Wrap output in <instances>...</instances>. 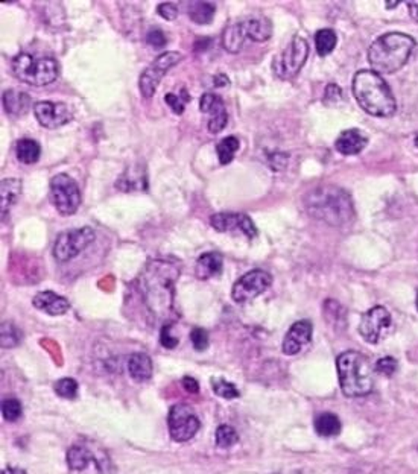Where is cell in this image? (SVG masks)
Segmentation results:
<instances>
[{"label":"cell","instance_id":"obj_1","mask_svg":"<svg viewBox=\"0 0 418 474\" xmlns=\"http://www.w3.org/2000/svg\"><path fill=\"white\" fill-rule=\"evenodd\" d=\"M182 274V263L174 259H152L138 279L142 297L151 312L161 320L168 318L174 302V284Z\"/></svg>","mask_w":418,"mask_h":474},{"label":"cell","instance_id":"obj_2","mask_svg":"<svg viewBox=\"0 0 418 474\" xmlns=\"http://www.w3.org/2000/svg\"><path fill=\"white\" fill-rule=\"evenodd\" d=\"M305 206L310 216L332 227H342L355 218L351 196L338 186L315 187L306 195Z\"/></svg>","mask_w":418,"mask_h":474},{"label":"cell","instance_id":"obj_3","mask_svg":"<svg viewBox=\"0 0 418 474\" xmlns=\"http://www.w3.org/2000/svg\"><path fill=\"white\" fill-rule=\"evenodd\" d=\"M353 95L365 113L374 117H389L397 104L389 85L374 70H359L353 78Z\"/></svg>","mask_w":418,"mask_h":474},{"label":"cell","instance_id":"obj_4","mask_svg":"<svg viewBox=\"0 0 418 474\" xmlns=\"http://www.w3.org/2000/svg\"><path fill=\"white\" fill-rule=\"evenodd\" d=\"M415 47L412 37L401 32H389L376 38L368 49V61L376 73H396L408 63Z\"/></svg>","mask_w":418,"mask_h":474},{"label":"cell","instance_id":"obj_5","mask_svg":"<svg viewBox=\"0 0 418 474\" xmlns=\"http://www.w3.org/2000/svg\"><path fill=\"white\" fill-rule=\"evenodd\" d=\"M336 368L344 395L364 397L373 391V371L364 354L353 350L346 351L336 359Z\"/></svg>","mask_w":418,"mask_h":474},{"label":"cell","instance_id":"obj_6","mask_svg":"<svg viewBox=\"0 0 418 474\" xmlns=\"http://www.w3.org/2000/svg\"><path fill=\"white\" fill-rule=\"evenodd\" d=\"M14 76L22 83L45 87L52 84L60 75V65L49 56H34L31 54H19L11 63Z\"/></svg>","mask_w":418,"mask_h":474},{"label":"cell","instance_id":"obj_7","mask_svg":"<svg viewBox=\"0 0 418 474\" xmlns=\"http://www.w3.org/2000/svg\"><path fill=\"white\" fill-rule=\"evenodd\" d=\"M309 56V44L303 37L295 35L284 51L275 56L273 70L280 79H292L300 73Z\"/></svg>","mask_w":418,"mask_h":474},{"label":"cell","instance_id":"obj_8","mask_svg":"<svg viewBox=\"0 0 418 474\" xmlns=\"http://www.w3.org/2000/svg\"><path fill=\"white\" fill-rule=\"evenodd\" d=\"M49 196L54 207L63 216H70L77 213L81 206V190L75 179L67 174H58L51 179Z\"/></svg>","mask_w":418,"mask_h":474},{"label":"cell","instance_id":"obj_9","mask_svg":"<svg viewBox=\"0 0 418 474\" xmlns=\"http://www.w3.org/2000/svg\"><path fill=\"white\" fill-rule=\"evenodd\" d=\"M95 239V230L90 227L63 231L61 234H58L54 243V257L61 261V263H65V261L75 259L79 252H83L87 247H90Z\"/></svg>","mask_w":418,"mask_h":474},{"label":"cell","instance_id":"obj_10","mask_svg":"<svg viewBox=\"0 0 418 474\" xmlns=\"http://www.w3.org/2000/svg\"><path fill=\"white\" fill-rule=\"evenodd\" d=\"M183 60V55L179 52H165L159 55L147 67L143 70V73L138 78V88L145 99H151V97L157 92V87L161 83V79L165 78L166 73Z\"/></svg>","mask_w":418,"mask_h":474},{"label":"cell","instance_id":"obj_11","mask_svg":"<svg viewBox=\"0 0 418 474\" xmlns=\"http://www.w3.org/2000/svg\"><path fill=\"white\" fill-rule=\"evenodd\" d=\"M168 426L170 438L177 443H186L200 430V420L195 411L187 404H175L168 415Z\"/></svg>","mask_w":418,"mask_h":474},{"label":"cell","instance_id":"obj_12","mask_svg":"<svg viewBox=\"0 0 418 474\" xmlns=\"http://www.w3.org/2000/svg\"><path fill=\"white\" fill-rule=\"evenodd\" d=\"M271 283L273 277L266 271L254 269V271L242 275L241 279L233 284L232 297L236 302H239V304H245V302H250L254 298L262 295V293L271 286Z\"/></svg>","mask_w":418,"mask_h":474},{"label":"cell","instance_id":"obj_13","mask_svg":"<svg viewBox=\"0 0 418 474\" xmlns=\"http://www.w3.org/2000/svg\"><path fill=\"white\" fill-rule=\"evenodd\" d=\"M391 327V315L385 307L376 306L362 315L359 324V333L367 342L377 344L383 333Z\"/></svg>","mask_w":418,"mask_h":474},{"label":"cell","instance_id":"obj_14","mask_svg":"<svg viewBox=\"0 0 418 474\" xmlns=\"http://www.w3.org/2000/svg\"><path fill=\"white\" fill-rule=\"evenodd\" d=\"M34 114L38 124L47 129H56L67 125L73 119V114L67 105L63 102L42 101L34 105Z\"/></svg>","mask_w":418,"mask_h":474},{"label":"cell","instance_id":"obj_15","mask_svg":"<svg viewBox=\"0 0 418 474\" xmlns=\"http://www.w3.org/2000/svg\"><path fill=\"white\" fill-rule=\"evenodd\" d=\"M210 225L219 233H241L248 239L257 236L256 225L243 213H216L210 218Z\"/></svg>","mask_w":418,"mask_h":474},{"label":"cell","instance_id":"obj_16","mask_svg":"<svg viewBox=\"0 0 418 474\" xmlns=\"http://www.w3.org/2000/svg\"><path fill=\"white\" fill-rule=\"evenodd\" d=\"M200 108L210 116L207 128L211 134H219L227 126L228 114L223 97L215 93H204L200 99Z\"/></svg>","mask_w":418,"mask_h":474},{"label":"cell","instance_id":"obj_17","mask_svg":"<svg viewBox=\"0 0 418 474\" xmlns=\"http://www.w3.org/2000/svg\"><path fill=\"white\" fill-rule=\"evenodd\" d=\"M310 339H312V324L309 321H298L292 324L283 341V353L288 356L300 353L303 347L309 344Z\"/></svg>","mask_w":418,"mask_h":474},{"label":"cell","instance_id":"obj_18","mask_svg":"<svg viewBox=\"0 0 418 474\" xmlns=\"http://www.w3.org/2000/svg\"><path fill=\"white\" fill-rule=\"evenodd\" d=\"M32 304H34L35 309L43 310V312H46L51 316L64 315V313H67L70 309L69 301L64 297L56 295V293L52 291L38 292L34 297V300H32Z\"/></svg>","mask_w":418,"mask_h":474},{"label":"cell","instance_id":"obj_19","mask_svg":"<svg viewBox=\"0 0 418 474\" xmlns=\"http://www.w3.org/2000/svg\"><path fill=\"white\" fill-rule=\"evenodd\" d=\"M368 145V137L359 129L342 131L339 137L336 138L335 148L342 155H356L365 149Z\"/></svg>","mask_w":418,"mask_h":474},{"label":"cell","instance_id":"obj_20","mask_svg":"<svg viewBox=\"0 0 418 474\" xmlns=\"http://www.w3.org/2000/svg\"><path fill=\"white\" fill-rule=\"evenodd\" d=\"M245 32L247 37L256 43L268 42L273 35V24L271 20L262 15H254V17H245L242 19Z\"/></svg>","mask_w":418,"mask_h":474},{"label":"cell","instance_id":"obj_21","mask_svg":"<svg viewBox=\"0 0 418 474\" xmlns=\"http://www.w3.org/2000/svg\"><path fill=\"white\" fill-rule=\"evenodd\" d=\"M223 256L218 254V252H206V254H202L196 260L195 275L200 280L213 279V277L219 275L220 271H223Z\"/></svg>","mask_w":418,"mask_h":474},{"label":"cell","instance_id":"obj_22","mask_svg":"<svg viewBox=\"0 0 418 474\" xmlns=\"http://www.w3.org/2000/svg\"><path fill=\"white\" fill-rule=\"evenodd\" d=\"M128 373L136 382H146L152 375V361L146 353H133L128 357Z\"/></svg>","mask_w":418,"mask_h":474},{"label":"cell","instance_id":"obj_23","mask_svg":"<svg viewBox=\"0 0 418 474\" xmlns=\"http://www.w3.org/2000/svg\"><path fill=\"white\" fill-rule=\"evenodd\" d=\"M31 97L20 90H8L3 93L5 111L11 116H23L31 110Z\"/></svg>","mask_w":418,"mask_h":474},{"label":"cell","instance_id":"obj_24","mask_svg":"<svg viewBox=\"0 0 418 474\" xmlns=\"http://www.w3.org/2000/svg\"><path fill=\"white\" fill-rule=\"evenodd\" d=\"M247 32H245L243 28V23L242 19L233 22L228 24V26L224 29V34H223V46L227 52L230 54H237L241 52V49L245 43V40H247Z\"/></svg>","mask_w":418,"mask_h":474},{"label":"cell","instance_id":"obj_25","mask_svg":"<svg viewBox=\"0 0 418 474\" xmlns=\"http://www.w3.org/2000/svg\"><path fill=\"white\" fill-rule=\"evenodd\" d=\"M22 192V181L17 178H5L0 184V201H2V219L6 218L13 204L17 201Z\"/></svg>","mask_w":418,"mask_h":474},{"label":"cell","instance_id":"obj_26","mask_svg":"<svg viewBox=\"0 0 418 474\" xmlns=\"http://www.w3.org/2000/svg\"><path fill=\"white\" fill-rule=\"evenodd\" d=\"M116 187L124 192H133V190H145L146 189V174L142 167H129L125 170V174L122 175Z\"/></svg>","mask_w":418,"mask_h":474},{"label":"cell","instance_id":"obj_27","mask_svg":"<svg viewBox=\"0 0 418 474\" xmlns=\"http://www.w3.org/2000/svg\"><path fill=\"white\" fill-rule=\"evenodd\" d=\"M315 430L319 436L332 438L339 435L341 432V420L332 412H323L315 418Z\"/></svg>","mask_w":418,"mask_h":474},{"label":"cell","instance_id":"obj_28","mask_svg":"<svg viewBox=\"0 0 418 474\" xmlns=\"http://www.w3.org/2000/svg\"><path fill=\"white\" fill-rule=\"evenodd\" d=\"M15 155H17V160L23 163V165H34V163L40 160L42 148L32 138H22V140L17 142V146H15Z\"/></svg>","mask_w":418,"mask_h":474},{"label":"cell","instance_id":"obj_29","mask_svg":"<svg viewBox=\"0 0 418 474\" xmlns=\"http://www.w3.org/2000/svg\"><path fill=\"white\" fill-rule=\"evenodd\" d=\"M216 6L210 2H193L188 6V17L198 24H209L215 17Z\"/></svg>","mask_w":418,"mask_h":474},{"label":"cell","instance_id":"obj_30","mask_svg":"<svg viewBox=\"0 0 418 474\" xmlns=\"http://www.w3.org/2000/svg\"><path fill=\"white\" fill-rule=\"evenodd\" d=\"M241 148V142L239 138L230 136V137H225L220 140L216 146V154H218V158L220 165H230L234 158V154L239 151Z\"/></svg>","mask_w":418,"mask_h":474},{"label":"cell","instance_id":"obj_31","mask_svg":"<svg viewBox=\"0 0 418 474\" xmlns=\"http://www.w3.org/2000/svg\"><path fill=\"white\" fill-rule=\"evenodd\" d=\"M336 43H338V37L333 29H321L315 34V47L319 56L330 55L335 51Z\"/></svg>","mask_w":418,"mask_h":474},{"label":"cell","instance_id":"obj_32","mask_svg":"<svg viewBox=\"0 0 418 474\" xmlns=\"http://www.w3.org/2000/svg\"><path fill=\"white\" fill-rule=\"evenodd\" d=\"M92 459H93V456L86 447L73 446L67 452V465L72 470H77V471L86 470L87 465L92 462Z\"/></svg>","mask_w":418,"mask_h":474},{"label":"cell","instance_id":"obj_33","mask_svg":"<svg viewBox=\"0 0 418 474\" xmlns=\"http://www.w3.org/2000/svg\"><path fill=\"white\" fill-rule=\"evenodd\" d=\"M237 441H239V435H237V432L232 426H228V424H220V426L216 429L218 447L220 448L233 447Z\"/></svg>","mask_w":418,"mask_h":474},{"label":"cell","instance_id":"obj_34","mask_svg":"<svg viewBox=\"0 0 418 474\" xmlns=\"http://www.w3.org/2000/svg\"><path fill=\"white\" fill-rule=\"evenodd\" d=\"M211 385H213V392H215L216 395L225 398V400H233V398H237L241 395L239 389H237L233 383L227 382L224 379H213Z\"/></svg>","mask_w":418,"mask_h":474},{"label":"cell","instance_id":"obj_35","mask_svg":"<svg viewBox=\"0 0 418 474\" xmlns=\"http://www.w3.org/2000/svg\"><path fill=\"white\" fill-rule=\"evenodd\" d=\"M188 101H191V96H188L186 88H183L179 95H174V93L165 95V102L169 105L170 110L174 111L175 114H183L184 108H186V104Z\"/></svg>","mask_w":418,"mask_h":474},{"label":"cell","instance_id":"obj_36","mask_svg":"<svg viewBox=\"0 0 418 474\" xmlns=\"http://www.w3.org/2000/svg\"><path fill=\"white\" fill-rule=\"evenodd\" d=\"M20 342L19 329L13 322L2 324V348H13Z\"/></svg>","mask_w":418,"mask_h":474},{"label":"cell","instance_id":"obj_37","mask_svg":"<svg viewBox=\"0 0 418 474\" xmlns=\"http://www.w3.org/2000/svg\"><path fill=\"white\" fill-rule=\"evenodd\" d=\"M55 392L63 398H75L78 394V383L70 377H64L55 383Z\"/></svg>","mask_w":418,"mask_h":474},{"label":"cell","instance_id":"obj_38","mask_svg":"<svg viewBox=\"0 0 418 474\" xmlns=\"http://www.w3.org/2000/svg\"><path fill=\"white\" fill-rule=\"evenodd\" d=\"M2 414L6 421H17L22 415V403L17 398H5L2 403Z\"/></svg>","mask_w":418,"mask_h":474},{"label":"cell","instance_id":"obj_39","mask_svg":"<svg viewBox=\"0 0 418 474\" xmlns=\"http://www.w3.org/2000/svg\"><path fill=\"white\" fill-rule=\"evenodd\" d=\"M374 370L377 374H382L385 375V377H391V375L397 371V361L394 357H389V356L382 357L376 362Z\"/></svg>","mask_w":418,"mask_h":474},{"label":"cell","instance_id":"obj_40","mask_svg":"<svg viewBox=\"0 0 418 474\" xmlns=\"http://www.w3.org/2000/svg\"><path fill=\"white\" fill-rule=\"evenodd\" d=\"M191 341L193 348L198 351H204L209 347V334L206 330L201 329V327H195L191 332Z\"/></svg>","mask_w":418,"mask_h":474},{"label":"cell","instance_id":"obj_41","mask_svg":"<svg viewBox=\"0 0 418 474\" xmlns=\"http://www.w3.org/2000/svg\"><path fill=\"white\" fill-rule=\"evenodd\" d=\"M146 43L155 47V49H161V47H165L166 43H168V38L166 35L163 34V31L160 29H152L147 32V35H146Z\"/></svg>","mask_w":418,"mask_h":474},{"label":"cell","instance_id":"obj_42","mask_svg":"<svg viewBox=\"0 0 418 474\" xmlns=\"http://www.w3.org/2000/svg\"><path fill=\"white\" fill-rule=\"evenodd\" d=\"M157 13L161 19L175 20L178 17V6L175 3H160L157 6Z\"/></svg>","mask_w":418,"mask_h":474},{"label":"cell","instance_id":"obj_43","mask_svg":"<svg viewBox=\"0 0 418 474\" xmlns=\"http://www.w3.org/2000/svg\"><path fill=\"white\" fill-rule=\"evenodd\" d=\"M170 330H172L170 329V324H165V325H163V329H161V333H160L161 345L165 347V348H175L178 345V342H179L178 338L172 336Z\"/></svg>","mask_w":418,"mask_h":474},{"label":"cell","instance_id":"obj_44","mask_svg":"<svg viewBox=\"0 0 418 474\" xmlns=\"http://www.w3.org/2000/svg\"><path fill=\"white\" fill-rule=\"evenodd\" d=\"M342 97V90L336 85V84H329L325 88V93H324V102L325 104H335L341 101Z\"/></svg>","mask_w":418,"mask_h":474},{"label":"cell","instance_id":"obj_45","mask_svg":"<svg viewBox=\"0 0 418 474\" xmlns=\"http://www.w3.org/2000/svg\"><path fill=\"white\" fill-rule=\"evenodd\" d=\"M288 154H282V152H277V154H273L271 157H269V165H271V167L274 170H283L286 167V165H288Z\"/></svg>","mask_w":418,"mask_h":474},{"label":"cell","instance_id":"obj_46","mask_svg":"<svg viewBox=\"0 0 418 474\" xmlns=\"http://www.w3.org/2000/svg\"><path fill=\"white\" fill-rule=\"evenodd\" d=\"M183 386H184L186 391L192 392V394H196V392L200 391L198 382H196L193 377H188V375H186V377L183 379Z\"/></svg>","mask_w":418,"mask_h":474},{"label":"cell","instance_id":"obj_47","mask_svg":"<svg viewBox=\"0 0 418 474\" xmlns=\"http://www.w3.org/2000/svg\"><path fill=\"white\" fill-rule=\"evenodd\" d=\"M213 84L216 87H225L230 85V79H228V76L224 75V73H216V75L213 76Z\"/></svg>","mask_w":418,"mask_h":474},{"label":"cell","instance_id":"obj_48","mask_svg":"<svg viewBox=\"0 0 418 474\" xmlns=\"http://www.w3.org/2000/svg\"><path fill=\"white\" fill-rule=\"evenodd\" d=\"M211 40L210 38H200L198 42L195 43V51L200 52V51H207V47L210 46Z\"/></svg>","mask_w":418,"mask_h":474},{"label":"cell","instance_id":"obj_49","mask_svg":"<svg viewBox=\"0 0 418 474\" xmlns=\"http://www.w3.org/2000/svg\"><path fill=\"white\" fill-rule=\"evenodd\" d=\"M408 8H409V13H411L412 15V19L418 22V2L408 3Z\"/></svg>","mask_w":418,"mask_h":474},{"label":"cell","instance_id":"obj_50","mask_svg":"<svg viewBox=\"0 0 418 474\" xmlns=\"http://www.w3.org/2000/svg\"><path fill=\"white\" fill-rule=\"evenodd\" d=\"M2 474H24V471L19 468H6L2 471Z\"/></svg>","mask_w":418,"mask_h":474},{"label":"cell","instance_id":"obj_51","mask_svg":"<svg viewBox=\"0 0 418 474\" xmlns=\"http://www.w3.org/2000/svg\"><path fill=\"white\" fill-rule=\"evenodd\" d=\"M415 306H417V310H418V293H417V301H415Z\"/></svg>","mask_w":418,"mask_h":474},{"label":"cell","instance_id":"obj_52","mask_svg":"<svg viewBox=\"0 0 418 474\" xmlns=\"http://www.w3.org/2000/svg\"><path fill=\"white\" fill-rule=\"evenodd\" d=\"M415 145H417V148H418V137L415 138Z\"/></svg>","mask_w":418,"mask_h":474}]
</instances>
